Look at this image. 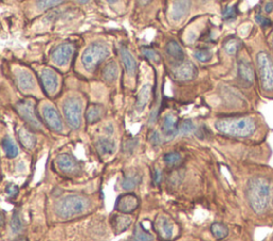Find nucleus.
Returning a JSON list of instances; mask_svg holds the SVG:
<instances>
[{
    "label": "nucleus",
    "mask_w": 273,
    "mask_h": 241,
    "mask_svg": "<svg viewBox=\"0 0 273 241\" xmlns=\"http://www.w3.org/2000/svg\"><path fill=\"white\" fill-rule=\"evenodd\" d=\"M131 218L125 215H115L111 218V225L115 233H123L130 226Z\"/></svg>",
    "instance_id": "22"
},
{
    "label": "nucleus",
    "mask_w": 273,
    "mask_h": 241,
    "mask_svg": "<svg viewBox=\"0 0 273 241\" xmlns=\"http://www.w3.org/2000/svg\"><path fill=\"white\" fill-rule=\"evenodd\" d=\"M263 241H273V233L268 235V236H267Z\"/></svg>",
    "instance_id": "43"
},
{
    "label": "nucleus",
    "mask_w": 273,
    "mask_h": 241,
    "mask_svg": "<svg viewBox=\"0 0 273 241\" xmlns=\"http://www.w3.org/2000/svg\"><path fill=\"white\" fill-rule=\"evenodd\" d=\"M63 113L69 126L77 130L81 127L82 120V104L81 101L74 97L66 98L63 103Z\"/></svg>",
    "instance_id": "6"
},
{
    "label": "nucleus",
    "mask_w": 273,
    "mask_h": 241,
    "mask_svg": "<svg viewBox=\"0 0 273 241\" xmlns=\"http://www.w3.org/2000/svg\"><path fill=\"white\" fill-rule=\"evenodd\" d=\"M161 177H163V173L159 169H156L155 173H154V181L156 184H159L161 181Z\"/></svg>",
    "instance_id": "42"
},
{
    "label": "nucleus",
    "mask_w": 273,
    "mask_h": 241,
    "mask_svg": "<svg viewBox=\"0 0 273 241\" xmlns=\"http://www.w3.org/2000/svg\"><path fill=\"white\" fill-rule=\"evenodd\" d=\"M223 17L224 19H232L236 16V8L235 7H227L223 11Z\"/></svg>",
    "instance_id": "39"
},
{
    "label": "nucleus",
    "mask_w": 273,
    "mask_h": 241,
    "mask_svg": "<svg viewBox=\"0 0 273 241\" xmlns=\"http://www.w3.org/2000/svg\"><path fill=\"white\" fill-rule=\"evenodd\" d=\"M129 241H154V236L142 227L141 224L136 225L135 232H133Z\"/></svg>",
    "instance_id": "29"
},
{
    "label": "nucleus",
    "mask_w": 273,
    "mask_h": 241,
    "mask_svg": "<svg viewBox=\"0 0 273 241\" xmlns=\"http://www.w3.org/2000/svg\"><path fill=\"white\" fill-rule=\"evenodd\" d=\"M137 145H138V141H136V139H133V138H130V139H128V141H126L123 145V150L126 151V152H132L133 150H135V148L137 147Z\"/></svg>",
    "instance_id": "38"
},
{
    "label": "nucleus",
    "mask_w": 273,
    "mask_h": 241,
    "mask_svg": "<svg viewBox=\"0 0 273 241\" xmlns=\"http://www.w3.org/2000/svg\"><path fill=\"white\" fill-rule=\"evenodd\" d=\"M210 231L211 234L214 235V237L217 239H224L228 236V234H230V229H228V227L224 223L221 222H216L211 224Z\"/></svg>",
    "instance_id": "30"
},
{
    "label": "nucleus",
    "mask_w": 273,
    "mask_h": 241,
    "mask_svg": "<svg viewBox=\"0 0 273 241\" xmlns=\"http://www.w3.org/2000/svg\"><path fill=\"white\" fill-rule=\"evenodd\" d=\"M16 84L21 92H31L36 88V83L29 71L18 69L15 72Z\"/></svg>",
    "instance_id": "17"
},
{
    "label": "nucleus",
    "mask_w": 273,
    "mask_h": 241,
    "mask_svg": "<svg viewBox=\"0 0 273 241\" xmlns=\"http://www.w3.org/2000/svg\"><path fill=\"white\" fill-rule=\"evenodd\" d=\"M40 80L46 95L55 93L59 86V77L54 69L44 68L40 74Z\"/></svg>",
    "instance_id": "11"
},
{
    "label": "nucleus",
    "mask_w": 273,
    "mask_h": 241,
    "mask_svg": "<svg viewBox=\"0 0 273 241\" xmlns=\"http://www.w3.org/2000/svg\"><path fill=\"white\" fill-rule=\"evenodd\" d=\"M165 53L172 64H173L176 68L178 66H181L185 60V52L182 48V46L176 41H170L165 46Z\"/></svg>",
    "instance_id": "14"
},
{
    "label": "nucleus",
    "mask_w": 273,
    "mask_h": 241,
    "mask_svg": "<svg viewBox=\"0 0 273 241\" xmlns=\"http://www.w3.org/2000/svg\"><path fill=\"white\" fill-rule=\"evenodd\" d=\"M109 55V48L102 42L92 43L81 55V63L85 69L93 72Z\"/></svg>",
    "instance_id": "5"
},
{
    "label": "nucleus",
    "mask_w": 273,
    "mask_h": 241,
    "mask_svg": "<svg viewBox=\"0 0 273 241\" xmlns=\"http://www.w3.org/2000/svg\"><path fill=\"white\" fill-rule=\"evenodd\" d=\"M238 77L241 83L246 86L253 85L256 79L253 63H251V61L246 58V55H243L238 61Z\"/></svg>",
    "instance_id": "9"
},
{
    "label": "nucleus",
    "mask_w": 273,
    "mask_h": 241,
    "mask_svg": "<svg viewBox=\"0 0 273 241\" xmlns=\"http://www.w3.org/2000/svg\"><path fill=\"white\" fill-rule=\"evenodd\" d=\"M149 98H150V85L149 84H146V85H144L142 87L141 91L138 94L136 110L138 112H142L144 108L147 105Z\"/></svg>",
    "instance_id": "26"
},
{
    "label": "nucleus",
    "mask_w": 273,
    "mask_h": 241,
    "mask_svg": "<svg viewBox=\"0 0 273 241\" xmlns=\"http://www.w3.org/2000/svg\"><path fill=\"white\" fill-rule=\"evenodd\" d=\"M104 114V108L99 104H92L88 108L86 113V119L89 123H95L102 119Z\"/></svg>",
    "instance_id": "25"
},
{
    "label": "nucleus",
    "mask_w": 273,
    "mask_h": 241,
    "mask_svg": "<svg viewBox=\"0 0 273 241\" xmlns=\"http://www.w3.org/2000/svg\"><path fill=\"white\" fill-rule=\"evenodd\" d=\"M18 139L20 144L23 145V147L28 150L35 149L36 145V136L27 128H21L18 131Z\"/></svg>",
    "instance_id": "23"
},
{
    "label": "nucleus",
    "mask_w": 273,
    "mask_h": 241,
    "mask_svg": "<svg viewBox=\"0 0 273 241\" xmlns=\"http://www.w3.org/2000/svg\"><path fill=\"white\" fill-rule=\"evenodd\" d=\"M43 119L46 125L49 127L50 130L55 132H62L63 122L62 119L55 110L52 105H45L43 109Z\"/></svg>",
    "instance_id": "10"
},
{
    "label": "nucleus",
    "mask_w": 273,
    "mask_h": 241,
    "mask_svg": "<svg viewBox=\"0 0 273 241\" xmlns=\"http://www.w3.org/2000/svg\"><path fill=\"white\" fill-rule=\"evenodd\" d=\"M154 228L161 239L169 240L173 236V224L164 216H160L156 219Z\"/></svg>",
    "instance_id": "16"
},
{
    "label": "nucleus",
    "mask_w": 273,
    "mask_h": 241,
    "mask_svg": "<svg viewBox=\"0 0 273 241\" xmlns=\"http://www.w3.org/2000/svg\"><path fill=\"white\" fill-rule=\"evenodd\" d=\"M141 52L142 54L146 57V59H148L149 61H152L154 62V63H158V62H160V54L156 51V50L152 49V48H142L141 49Z\"/></svg>",
    "instance_id": "35"
},
{
    "label": "nucleus",
    "mask_w": 273,
    "mask_h": 241,
    "mask_svg": "<svg viewBox=\"0 0 273 241\" xmlns=\"http://www.w3.org/2000/svg\"><path fill=\"white\" fill-rule=\"evenodd\" d=\"M119 76V67L115 62H110L104 67L103 69V79L107 83H113Z\"/></svg>",
    "instance_id": "24"
},
{
    "label": "nucleus",
    "mask_w": 273,
    "mask_h": 241,
    "mask_svg": "<svg viewBox=\"0 0 273 241\" xmlns=\"http://www.w3.org/2000/svg\"><path fill=\"white\" fill-rule=\"evenodd\" d=\"M148 139H149L150 144L154 145H158L161 144V137L159 135V133H157L156 131L150 133Z\"/></svg>",
    "instance_id": "41"
},
{
    "label": "nucleus",
    "mask_w": 273,
    "mask_h": 241,
    "mask_svg": "<svg viewBox=\"0 0 273 241\" xmlns=\"http://www.w3.org/2000/svg\"><path fill=\"white\" fill-rule=\"evenodd\" d=\"M75 51V46L72 43H63L60 44L58 47H55L52 53H50V59L55 65L65 66L68 65L73 57Z\"/></svg>",
    "instance_id": "8"
},
{
    "label": "nucleus",
    "mask_w": 273,
    "mask_h": 241,
    "mask_svg": "<svg viewBox=\"0 0 273 241\" xmlns=\"http://www.w3.org/2000/svg\"><path fill=\"white\" fill-rule=\"evenodd\" d=\"M95 148L100 156H107L112 155L115 151V143L108 138H102L98 139L95 143Z\"/></svg>",
    "instance_id": "21"
},
{
    "label": "nucleus",
    "mask_w": 273,
    "mask_h": 241,
    "mask_svg": "<svg viewBox=\"0 0 273 241\" xmlns=\"http://www.w3.org/2000/svg\"><path fill=\"white\" fill-rule=\"evenodd\" d=\"M215 128L222 135L257 143L266 142L270 129L261 114H251L219 118Z\"/></svg>",
    "instance_id": "2"
},
{
    "label": "nucleus",
    "mask_w": 273,
    "mask_h": 241,
    "mask_svg": "<svg viewBox=\"0 0 273 241\" xmlns=\"http://www.w3.org/2000/svg\"><path fill=\"white\" fill-rule=\"evenodd\" d=\"M91 206L88 198L79 194H70L60 199L55 205V212L61 219H71L86 212Z\"/></svg>",
    "instance_id": "4"
},
{
    "label": "nucleus",
    "mask_w": 273,
    "mask_h": 241,
    "mask_svg": "<svg viewBox=\"0 0 273 241\" xmlns=\"http://www.w3.org/2000/svg\"><path fill=\"white\" fill-rule=\"evenodd\" d=\"M141 181V177L138 175H127L124 177L123 180H122L121 186L124 190H132L135 189L138 184Z\"/></svg>",
    "instance_id": "31"
},
{
    "label": "nucleus",
    "mask_w": 273,
    "mask_h": 241,
    "mask_svg": "<svg viewBox=\"0 0 273 241\" xmlns=\"http://www.w3.org/2000/svg\"><path fill=\"white\" fill-rule=\"evenodd\" d=\"M173 75L178 81H191L198 75V69L192 62H183V63L175 68Z\"/></svg>",
    "instance_id": "15"
},
{
    "label": "nucleus",
    "mask_w": 273,
    "mask_h": 241,
    "mask_svg": "<svg viewBox=\"0 0 273 241\" xmlns=\"http://www.w3.org/2000/svg\"><path fill=\"white\" fill-rule=\"evenodd\" d=\"M16 111L19 114L20 118L26 121L35 129H41L42 123L38 120L36 113V104L31 99H24L16 104Z\"/></svg>",
    "instance_id": "7"
},
{
    "label": "nucleus",
    "mask_w": 273,
    "mask_h": 241,
    "mask_svg": "<svg viewBox=\"0 0 273 241\" xmlns=\"http://www.w3.org/2000/svg\"><path fill=\"white\" fill-rule=\"evenodd\" d=\"M11 231L14 234H19L24 229V222L21 220L19 211H15L14 215L11 219Z\"/></svg>",
    "instance_id": "32"
},
{
    "label": "nucleus",
    "mask_w": 273,
    "mask_h": 241,
    "mask_svg": "<svg viewBox=\"0 0 273 241\" xmlns=\"http://www.w3.org/2000/svg\"><path fill=\"white\" fill-rule=\"evenodd\" d=\"M120 53H121L122 62H123L126 72L128 75L133 76L136 74V70H137V61H136V59L133 58V55L131 54V52L126 47H121Z\"/></svg>",
    "instance_id": "20"
},
{
    "label": "nucleus",
    "mask_w": 273,
    "mask_h": 241,
    "mask_svg": "<svg viewBox=\"0 0 273 241\" xmlns=\"http://www.w3.org/2000/svg\"><path fill=\"white\" fill-rule=\"evenodd\" d=\"M2 149L9 159H14L18 154V145L13 142V139L10 138L9 136L2 139Z\"/></svg>",
    "instance_id": "27"
},
{
    "label": "nucleus",
    "mask_w": 273,
    "mask_h": 241,
    "mask_svg": "<svg viewBox=\"0 0 273 241\" xmlns=\"http://www.w3.org/2000/svg\"><path fill=\"white\" fill-rule=\"evenodd\" d=\"M242 199L250 219L257 226L273 227V168L257 165L242 184Z\"/></svg>",
    "instance_id": "1"
},
{
    "label": "nucleus",
    "mask_w": 273,
    "mask_h": 241,
    "mask_svg": "<svg viewBox=\"0 0 273 241\" xmlns=\"http://www.w3.org/2000/svg\"><path fill=\"white\" fill-rule=\"evenodd\" d=\"M252 59L260 95L273 100V46L263 33L255 41Z\"/></svg>",
    "instance_id": "3"
},
{
    "label": "nucleus",
    "mask_w": 273,
    "mask_h": 241,
    "mask_svg": "<svg viewBox=\"0 0 273 241\" xmlns=\"http://www.w3.org/2000/svg\"><path fill=\"white\" fill-rule=\"evenodd\" d=\"M55 164H57L59 169L66 175H76L80 170V166L78 164L77 160L69 153L60 154L55 160Z\"/></svg>",
    "instance_id": "12"
},
{
    "label": "nucleus",
    "mask_w": 273,
    "mask_h": 241,
    "mask_svg": "<svg viewBox=\"0 0 273 241\" xmlns=\"http://www.w3.org/2000/svg\"><path fill=\"white\" fill-rule=\"evenodd\" d=\"M18 241H25V238H23V237H21V238H18Z\"/></svg>",
    "instance_id": "45"
},
{
    "label": "nucleus",
    "mask_w": 273,
    "mask_h": 241,
    "mask_svg": "<svg viewBox=\"0 0 273 241\" xmlns=\"http://www.w3.org/2000/svg\"><path fill=\"white\" fill-rule=\"evenodd\" d=\"M194 57H196L197 60H199L202 63H206L213 58V54H211V51L209 49H198L194 52Z\"/></svg>",
    "instance_id": "34"
},
{
    "label": "nucleus",
    "mask_w": 273,
    "mask_h": 241,
    "mask_svg": "<svg viewBox=\"0 0 273 241\" xmlns=\"http://www.w3.org/2000/svg\"><path fill=\"white\" fill-rule=\"evenodd\" d=\"M5 192H7V194L10 198H14L18 193V187L14 184H9L7 186V189H5Z\"/></svg>",
    "instance_id": "40"
},
{
    "label": "nucleus",
    "mask_w": 273,
    "mask_h": 241,
    "mask_svg": "<svg viewBox=\"0 0 273 241\" xmlns=\"http://www.w3.org/2000/svg\"><path fill=\"white\" fill-rule=\"evenodd\" d=\"M191 8V1H174L171 8V18L173 21H181L185 18Z\"/></svg>",
    "instance_id": "19"
},
{
    "label": "nucleus",
    "mask_w": 273,
    "mask_h": 241,
    "mask_svg": "<svg viewBox=\"0 0 273 241\" xmlns=\"http://www.w3.org/2000/svg\"><path fill=\"white\" fill-rule=\"evenodd\" d=\"M139 206V199L136 194L126 193L121 195L115 203V209L122 214H131Z\"/></svg>",
    "instance_id": "13"
},
{
    "label": "nucleus",
    "mask_w": 273,
    "mask_h": 241,
    "mask_svg": "<svg viewBox=\"0 0 273 241\" xmlns=\"http://www.w3.org/2000/svg\"><path fill=\"white\" fill-rule=\"evenodd\" d=\"M194 128H196V127H194L192 120L186 119L185 121H182V123L181 125L180 132L182 134H186V135H187V134H190L194 131Z\"/></svg>",
    "instance_id": "36"
},
{
    "label": "nucleus",
    "mask_w": 273,
    "mask_h": 241,
    "mask_svg": "<svg viewBox=\"0 0 273 241\" xmlns=\"http://www.w3.org/2000/svg\"><path fill=\"white\" fill-rule=\"evenodd\" d=\"M241 41L237 37H230L224 42L223 48L225 50V52L230 55H235L239 50L241 49Z\"/></svg>",
    "instance_id": "28"
},
{
    "label": "nucleus",
    "mask_w": 273,
    "mask_h": 241,
    "mask_svg": "<svg viewBox=\"0 0 273 241\" xmlns=\"http://www.w3.org/2000/svg\"><path fill=\"white\" fill-rule=\"evenodd\" d=\"M164 161L168 166L174 167V166L180 165L182 159V155L178 152H170V153H166L164 156Z\"/></svg>",
    "instance_id": "33"
},
{
    "label": "nucleus",
    "mask_w": 273,
    "mask_h": 241,
    "mask_svg": "<svg viewBox=\"0 0 273 241\" xmlns=\"http://www.w3.org/2000/svg\"><path fill=\"white\" fill-rule=\"evenodd\" d=\"M161 132L168 138H173L180 133V127L177 126V121L174 115L168 114L164 117L163 126H161Z\"/></svg>",
    "instance_id": "18"
},
{
    "label": "nucleus",
    "mask_w": 273,
    "mask_h": 241,
    "mask_svg": "<svg viewBox=\"0 0 273 241\" xmlns=\"http://www.w3.org/2000/svg\"><path fill=\"white\" fill-rule=\"evenodd\" d=\"M78 3H82V4H86V3H89V1H78Z\"/></svg>",
    "instance_id": "44"
},
{
    "label": "nucleus",
    "mask_w": 273,
    "mask_h": 241,
    "mask_svg": "<svg viewBox=\"0 0 273 241\" xmlns=\"http://www.w3.org/2000/svg\"><path fill=\"white\" fill-rule=\"evenodd\" d=\"M62 3L63 1H45V0H44V1H37L36 5L40 10H46V9L57 7V5Z\"/></svg>",
    "instance_id": "37"
}]
</instances>
